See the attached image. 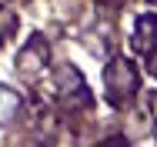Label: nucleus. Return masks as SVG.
Returning <instances> with one entry per match:
<instances>
[{"label": "nucleus", "instance_id": "1", "mask_svg": "<svg viewBox=\"0 0 157 147\" xmlns=\"http://www.w3.org/2000/svg\"><path fill=\"white\" fill-rule=\"evenodd\" d=\"M104 87H107V100L110 104H124L130 100V94L137 90V70L127 57H114L107 64V74H104Z\"/></svg>", "mask_w": 157, "mask_h": 147}, {"label": "nucleus", "instance_id": "2", "mask_svg": "<svg viewBox=\"0 0 157 147\" xmlns=\"http://www.w3.org/2000/svg\"><path fill=\"white\" fill-rule=\"evenodd\" d=\"M130 47L137 50V54H151L157 47V17H140L137 20V27H134V37H130Z\"/></svg>", "mask_w": 157, "mask_h": 147}, {"label": "nucleus", "instance_id": "3", "mask_svg": "<svg viewBox=\"0 0 157 147\" xmlns=\"http://www.w3.org/2000/svg\"><path fill=\"white\" fill-rule=\"evenodd\" d=\"M47 64V54H44V37L40 33H33L30 44H27V50L20 54V60H17V67L24 70V74H33V70H40Z\"/></svg>", "mask_w": 157, "mask_h": 147}, {"label": "nucleus", "instance_id": "4", "mask_svg": "<svg viewBox=\"0 0 157 147\" xmlns=\"http://www.w3.org/2000/svg\"><path fill=\"white\" fill-rule=\"evenodd\" d=\"M17 110H20V94L10 90V87H0V124L13 120Z\"/></svg>", "mask_w": 157, "mask_h": 147}, {"label": "nucleus", "instance_id": "5", "mask_svg": "<svg viewBox=\"0 0 157 147\" xmlns=\"http://www.w3.org/2000/svg\"><path fill=\"white\" fill-rule=\"evenodd\" d=\"M13 27H17V17H13L10 10H0V44L13 33Z\"/></svg>", "mask_w": 157, "mask_h": 147}, {"label": "nucleus", "instance_id": "6", "mask_svg": "<svg viewBox=\"0 0 157 147\" xmlns=\"http://www.w3.org/2000/svg\"><path fill=\"white\" fill-rule=\"evenodd\" d=\"M151 3H157V0H151Z\"/></svg>", "mask_w": 157, "mask_h": 147}]
</instances>
